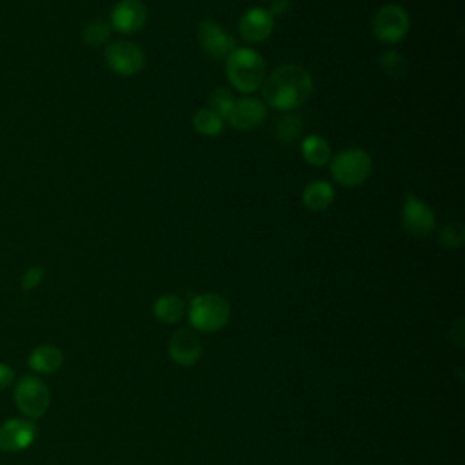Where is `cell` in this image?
<instances>
[{
  "label": "cell",
  "mask_w": 465,
  "mask_h": 465,
  "mask_svg": "<svg viewBox=\"0 0 465 465\" xmlns=\"http://www.w3.org/2000/svg\"><path fill=\"white\" fill-rule=\"evenodd\" d=\"M36 438V426L29 418H13L0 426V451L19 453L28 449Z\"/></svg>",
  "instance_id": "obj_11"
},
{
  "label": "cell",
  "mask_w": 465,
  "mask_h": 465,
  "mask_svg": "<svg viewBox=\"0 0 465 465\" xmlns=\"http://www.w3.org/2000/svg\"><path fill=\"white\" fill-rule=\"evenodd\" d=\"M402 226L409 235L416 238L429 237L437 226L433 209L426 202L416 198L413 193H405L402 205Z\"/></svg>",
  "instance_id": "obj_8"
},
{
  "label": "cell",
  "mask_w": 465,
  "mask_h": 465,
  "mask_svg": "<svg viewBox=\"0 0 465 465\" xmlns=\"http://www.w3.org/2000/svg\"><path fill=\"white\" fill-rule=\"evenodd\" d=\"M302 156L313 167H322L331 160V146L320 135H309L302 140Z\"/></svg>",
  "instance_id": "obj_19"
},
{
  "label": "cell",
  "mask_w": 465,
  "mask_h": 465,
  "mask_svg": "<svg viewBox=\"0 0 465 465\" xmlns=\"http://www.w3.org/2000/svg\"><path fill=\"white\" fill-rule=\"evenodd\" d=\"M411 19L409 13L398 4H386L373 17V33L380 42L397 44L409 33Z\"/></svg>",
  "instance_id": "obj_6"
},
{
  "label": "cell",
  "mask_w": 465,
  "mask_h": 465,
  "mask_svg": "<svg viewBox=\"0 0 465 465\" xmlns=\"http://www.w3.org/2000/svg\"><path fill=\"white\" fill-rule=\"evenodd\" d=\"M64 364V355L57 346L44 344L33 349L29 355V367L40 374L57 373Z\"/></svg>",
  "instance_id": "obj_15"
},
{
  "label": "cell",
  "mask_w": 465,
  "mask_h": 465,
  "mask_svg": "<svg viewBox=\"0 0 465 465\" xmlns=\"http://www.w3.org/2000/svg\"><path fill=\"white\" fill-rule=\"evenodd\" d=\"M266 118H268V108L262 100L244 97L240 100H235L233 109L226 122L238 132H251L262 125Z\"/></svg>",
  "instance_id": "obj_12"
},
{
  "label": "cell",
  "mask_w": 465,
  "mask_h": 465,
  "mask_svg": "<svg viewBox=\"0 0 465 465\" xmlns=\"http://www.w3.org/2000/svg\"><path fill=\"white\" fill-rule=\"evenodd\" d=\"M153 315L162 324H177L186 315V302L180 297H177V294H164V297L155 301Z\"/></svg>",
  "instance_id": "obj_17"
},
{
  "label": "cell",
  "mask_w": 465,
  "mask_h": 465,
  "mask_svg": "<svg viewBox=\"0 0 465 465\" xmlns=\"http://www.w3.org/2000/svg\"><path fill=\"white\" fill-rule=\"evenodd\" d=\"M271 3H273V0H271Z\"/></svg>",
  "instance_id": "obj_28"
},
{
  "label": "cell",
  "mask_w": 465,
  "mask_h": 465,
  "mask_svg": "<svg viewBox=\"0 0 465 465\" xmlns=\"http://www.w3.org/2000/svg\"><path fill=\"white\" fill-rule=\"evenodd\" d=\"M273 29H275V17L268 10H261V8H253L245 12L238 22L240 36L245 42H253V44L268 40Z\"/></svg>",
  "instance_id": "obj_14"
},
{
  "label": "cell",
  "mask_w": 465,
  "mask_h": 465,
  "mask_svg": "<svg viewBox=\"0 0 465 465\" xmlns=\"http://www.w3.org/2000/svg\"><path fill=\"white\" fill-rule=\"evenodd\" d=\"M167 355L180 367H193L204 355L200 336L193 329H179L169 338Z\"/></svg>",
  "instance_id": "obj_10"
},
{
  "label": "cell",
  "mask_w": 465,
  "mask_h": 465,
  "mask_svg": "<svg viewBox=\"0 0 465 465\" xmlns=\"http://www.w3.org/2000/svg\"><path fill=\"white\" fill-rule=\"evenodd\" d=\"M106 62L109 69L120 76L139 75L146 66L144 52L132 40H116L106 48Z\"/></svg>",
  "instance_id": "obj_7"
},
{
  "label": "cell",
  "mask_w": 465,
  "mask_h": 465,
  "mask_svg": "<svg viewBox=\"0 0 465 465\" xmlns=\"http://www.w3.org/2000/svg\"><path fill=\"white\" fill-rule=\"evenodd\" d=\"M15 402L26 418L35 420L48 413L52 405V393L40 378L24 376L15 388Z\"/></svg>",
  "instance_id": "obj_5"
},
{
  "label": "cell",
  "mask_w": 465,
  "mask_h": 465,
  "mask_svg": "<svg viewBox=\"0 0 465 465\" xmlns=\"http://www.w3.org/2000/svg\"><path fill=\"white\" fill-rule=\"evenodd\" d=\"M289 0H273V6H271V10H268L273 17L275 15H282V13H285L287 10H289Z\"/></svg>",
  "instance_id": "obj_27"
},
{
  "label": "cell",
  "mask_w": 465,
  "mask_h": 465,
  "mask_svg": "<svg viewBox=\"0 0 465 465\" xmlns=\"http://www.w3.org/2000/svg\"><path fill=\"white\" fill-rule=\"evenodd\" d=\"M188 318L193 331L213 334L228 325L231 318V306L217 293H204L191 301Z\"/></svg>",
  "instance_id": "obj_3"
},
{
  "label": "cell",
  "mask_w": 465,
  "mask_h": 465,
  "mask_svg": "<svg viewBox=\"0 0 465 465\" xmlns=\"http://www.w3.org/2000/svg\"><path fill=\"white\" fill-rule=\"evenodd\" d=\"M226 75L231 86L240 93H255L266 80L264 57L249 48L235 50L226 59Z\"/></svg>",
  "instance_id": "obj_2"
},
{
  "label": "cell",
  "mask_w": 465,
  "mask_h": 465,
  "mask_svg": "<svg viewBox=\"0 0 465 465\" xmlns=\"http://www.w3.org/2000/svg\"><path fill=\"white\" fill-rule=\"evenodd\" d=\"M196 36L202 52L215 60L228 59L235 52V38L211 19H204L198 24Z\"/></svg>",
  "instance_id": "obj_9"
},
{
  "label": "cell",
  "mask_w": 465,
  "mask_h": 465,
  "mask_svg": "<svg viewBox=\"0 0 465 465\" xmlns=\"http://www.w3.org/2000/svg\"><path fill=\"white\" fill-rule=\"evenodd\" d=\"M313 93V76L297 64H285L275 69L262 84L266 104L278 111H293L304 106Z\"/></svg>",
  "instance_id": "obj_1"
},
{
  "label": "cell",
  "mask_w": 465,
  "mask_h": 465,
  "mask_svg": "<svg viewBox=\"0 0 465 465\" xmlns=\"http://www.w3.org/2000/svg\"><path fill=\"white\" fill-rule=\"evenodd\" d=\"M380 68L382 71L395 80H400L407 75V60L398 52H386L380 57Z\"/></svg>",
  "instance_id": "obj_23"
},
{
  "label": "cell",
  "mask_w": 465,
  "mask_h": 465,
  "mask_svg": "<svg viewBox=\"0 0 465 465\" xmlns=\"http://www.w3.org/2000/svg\"><path fill=\"white\" fill-rule=\"evenodd\" d=\"M191 122H193V128L198 135L211 137V139L222 135V132L226 128V120L220 118L215 111H211L209 108L196 109Z\"/></svg>",
  "instance_id": "obj_18"
},
{
  "label": "cell",
  "mask_w": 465,
  "mask_h": 465,
  "mask_svg": "<svg viewBox=\"0 0 465 465\" xmlns=\"http://www.w3.org/2000/svg\"><path fill=\"white\" fill-rule=\"evenodd\" d=\"M44 277H46V269H44V268H42V266H33V268H29V269L24 273V277H22V280H20V285H22V289L31 291V289H35V287H38V285L42 284Z\"/></svg>",
  "instance_id": "obj_25"
},
{
  "label": "cell",
  "mask_w": 465,
  "mask_h": 465,
  "mask_svg": "<svg viewBox=\"0 0 465 465\" xmlns=\"http://www.w3.org/2000/svg\"><path fill=\"white\" fill-rule=\"evenodd\" d=\"M209 109L215 111L220 118L228 120L231 109H233V104H235V99H233V93L228 90V88H215L213 92H211L209 95Z\"/></svg>",
  "instance_id": "obj_22"
},
{
  "label": "cell",
  "mask_w": 465,
  "mask_h": 465,
  "mask_svg": "<svg viewBox=\"0 0 465 465\" xmlns=\"http://www.w3.org/2000/svg\"><path fill=\"white\" fill-rule=\"evenodd\" d=\"M111 29L132 35L140 31L148 22V10L140 0H120V3L111 12Z\"/></svg>",
  "instance_id": "obj_13"
},
{
  "label": "cell",
  "mask_w": 465,
  "mask_h": 465,
  "mask_svg": "<svg viewBox=\"0 0 465 465\" xmlns=\"http://www.w3.org/2000/svg\"><path fill=\"white\" fill-rule=\"evenodd\" d=\"M275 139L282 144H293L302 135V118L299 115H284L273 128Z\"/></svg>",
  "instance_id": "obj_20"
},
{
  "label": "cell",
  "mask_w": 465,
  "mask_h": 465,
  "mask_svg": "<svg viewBox=\"0 0 465 465\" xmlns=\"http://www.w3.org/2000/svg\"><path fill=\"white\" fill-rule=\"evenodd\" d=\"M13 378H15L13 369L6 364H0V391L10 388L13 384Z\"/></svg>",
  "instance_id": "obj_26"
},
{
  "label": "cell",
  "mask_w": 465,
  "mask_h": 465,
  "mask_svg": "<svg viewBox=\"0 0 465 465\" xmlns=\"http://www.w3.org/2000/svg\"><path fill=\"white\" fill-rule=\"evenodd\" d=\"M373 169V160L365 149L349 148L338 153L331 162V175L334 182L344 188L362 186Z\"/></svg>",
  "instance_id": "obj_4"
},
{
  "label": "cell",
  "mask_w": 465,
  "mask_h": 465,
  "mask_svg": "<svg viewBox=\"0 0 465 465\" xmlns=\"http://www.w3.org/2000/svg\"><path fill=\"white\" fill-rule=\"evenodd\" d=\"M304 205L313 213H322L334 202V188L325 180H313L306 186L302 193Z\"/></svg>",
  "instance_id": "obj_16"
},
{
  "label": "cell",
  "mask_w": 465,
  "mask_h": 465,
  "mask_svg": "<svg viewBox=\"0 0 465 465\" xmlns=\"http://www.w3.org/2000/svg\"><path fill=\"white\" fill-rule=\"evenodd\" d=\"M465 242V229L461 222H451L440 231V244L447 249L461 247Z\"/></svg>",
  "instance_id": "obj_24"
},
{
  "label": "cell",
  "mask_w": 465,
  "mask_h": 465,
  "mask_svg": "<svg viewBox=\"0 0 465 465\" xmlns=\"http://www.w3.org/2000/svg\"><path fill=\"white\" fill-rule=\"evenodd\" d=\"M111 26L104 20H92L90 24L84 26L82 29V40L86 42L88 46L92 48H99L102 44H106V42L111 38Z\"/></svg>",
  "instance_id": "obj_21"
}]
</instances>
